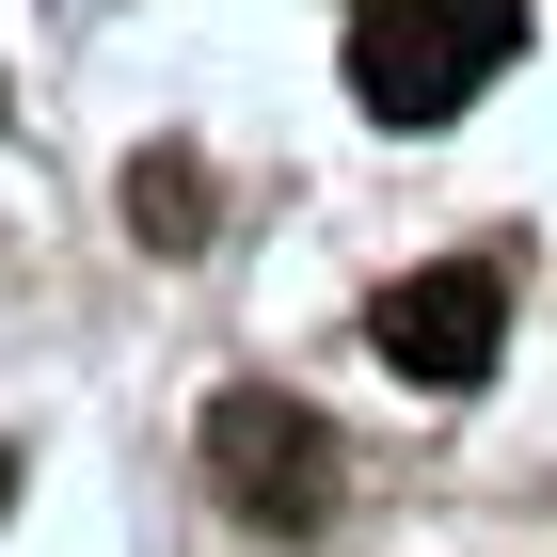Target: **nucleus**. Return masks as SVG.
Here are the masks:
<instances>
[{
  "mask_svg": "<svg viewBox=\"0 0 557 557\" xmlns=\"http://www.w3.org/2000/svg\"><path fill=\"white\" fill-rule=\"evenodd\" d=\"M510 48H525V0H367L350 16V96L383 128H446Z\"/></svg>",
  "mask_w": 557,
  "mask_h": 557,
  "instance_id": "nucleus-1",
  "label": "nucleus"
},
{
  "mask_svg": "<svg viewBox=\"0 0 557 557\" xmlns=\"http://www.w3.org/2000/svg\"><path fill=\"white\" fill-rule=\"evenodd\" d=\"M208 478H223L239 525H319V510H335V430L302 414L287 383H239L208 414Z\"/></svg>",
  "mask_w": 557,
  "mask_h": 557,
  "instance_id": "nucleus-2",
  "label": "nucleus"
},
{
  "mask_svg": "<svg viewBox=\"0 0 557 557\" xmlns=\"http://www.w3.org/2000/svg\"><path fill=\"white\" fill-rule=\"evenodd\" d=\"M367 350H383L414 398H462L478 367L510 350V287H494L478 256H446V271H414V287H383V302H367Z\"/></svg>",
  "mask_w": 557,
  "mask_h": 557,
  "instance_id": "nucleus-3",
  "label": "nucleus"
},
{
  "mask_svg": "<svg viewBox=\"0 0 557 557\" xmlns=\"http://www.w3.org/2000/svg\"><path fill=\"white\" fill-rule=\"evenodd\" d=\"M128 208H144V239H160V256H191V239H208V223H191V208H208V175H191V160H144Z\"/></svg>",
  "mask_w": 557,
  "mask_h": 557,
  "instance_id": "nucleus-4",
  "label": "nucleus"
},
{
  "mask_svg": "<svg viewBox=\"0 0 557 557\" xmlns=\"http://www.w3.org/2000/svg\"><path fill=\"white\" fill-rule=\"evenodd\" d=\"M0 510H16V462H0Z\"/></svg>",
  "mask_w": 557,
  "mask_h": 557,
  "instance_id": "nucleus-5",
  "label": "nucleus"
}]
</instances>
